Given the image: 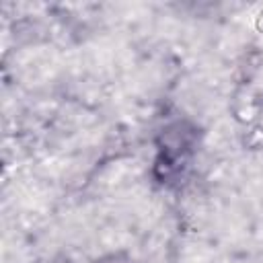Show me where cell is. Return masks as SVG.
I'll return each instance as SVG.
<instances>
[{"label": "cell", "mask_w": 263, "mask_h": 263, "mask_svg": "<svg viewBox=\"0 0 263 263\" xmlns=\"http://www.w3.org/2000/svg\"><path fill=\"white\" fill-rule=\"evenodd\" d=\"M113 263H119V261H113Z\"/></svg>", "instance_id": "cell-1"}]
</instances>
